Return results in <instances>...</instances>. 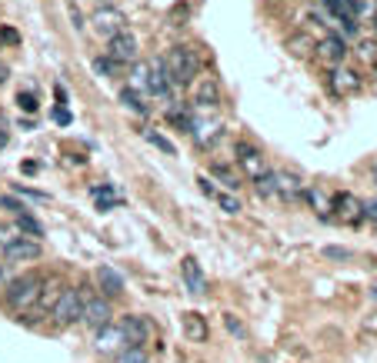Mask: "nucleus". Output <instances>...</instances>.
<instances>
[{
	"mask_svg": "<svg viewBox=\"0 0 377 363\" xmlns=\"http://www.w3.org/2000/svg\"><path fill=\"white\" fill-rule=\"evenodd\" d=\"M17 237H20V233H17L14 224H0V250H3L7 243H14Z\"/></svg>",
	"mask_w": 377,
	"mask_h": 363,
	"instance_id": "f704fd0d",
	"label": "nucleus"
},
{
	"mask_svg": "<svg viewBox=\"0 0 377 363\" xmlns=\"http://www.w3.org/2000/svg\"><path fill=\"white\" fill-rule=\"evenodd\" d=\"M234 160H237V170H241L247 180L254 183V180H264L267 173H271L274 167H271V160L264 157V153L257 150L254 144H247V140H237L234 144Z\"/></svg>",
	"mask_w": 377,
	"mask_h": 363,
	"instance_id": "39448f33",
	"label": "nucleus"
},
{
	"mask_svg": "<svg viewBox=\"0 0 377 363\" xmlns=\"http://www.w3.org/2000/svg\"><path fill=\"white\" fill-rule=\"evenodd\" d=\"M40 287H44V273H20L3 287V300L14 314H31L37 297H40Z\"/></svg>",
	"mask_w": 377,
	"mask_h": 363,
	"instance_id": "7ed1b4c3",
	"label": "nucleus"
},
{
	"mask_svg": "<svg viewBox=\"0 0 377 363\" xmlns=\"http://www.w3.org/2000/svg\"><path fill=\"white\" fill-rule=\"evenodd\" d=\"M314 44H317V37H311L307 31H294L284 40V47L294 54V57H314Z\"/></svg>",
	"mask_w": 377,
	"mask_h": 363,
	"instance_id": "4be33fe9",
	"label": "nucleus"
},
{
	"mask_svg": "<svg viewBox=\"0 0 377 363\" xmlns=\"http://www.w3.org/2000/svg\"><path fill=\"white\" fill-rule=\"evenodd\" d=\"M117 327L124 330V340H127V347H144L147 340H151V323L144 317H137V314H127V317L117 320Z\"/></svg>",
	"mask_w": 377,
	"mask_h": 363,
	"instance_id": "f3484780",
	"label": "nucleus"
},
{
	"mask_svg": "<svg viewBox=\"0 0 377 363\" xmlns=\"http://www.w3.org/2000/svg\"><path fill=\"white\" fill-rule=\"evenodd\" d=\"M187 134L194 137V144L200 150H214L224 137V121L217 117V110H194V121H191Z\"/></svg>",
	"mask_w": 377,
	"mask_h": 363,
	"instance_id": "20e7f679",
	"label": "nucleus"
},
{
	"mask_svg": "<svg viewBox=\"0 0 377 363\" xmlns=\"http://www.w3.org/2000/svg\"><path fill=\"white\" fill-rule=\"evenodd\" d=\"M40 240H34V237H17L14 243H7L3 247V263H31V260H40Z\"/></svg>",
	"mask_w": 377,
	"mask_h": 363,
	"instance_id": "2eb2a0df",
	"label": "nucleus"
},
{
	"mask_svg": "<svg viewBox=\"0 0 377 363\" xmlns=\"http://www.w3.org/2000/svg\"><path fill=\"white\" fill-rule=\"evenodd\" d=\"M64 277H57V273H47L44 277V287H40V297H37V303H34V310L27 314V317H34V320H40V317H47L50 310H54V303L61 300V293H64Z\"/></svg>",
	"mask_w": 377,
	"mask_h": 363,
	"instance_id": "f8f14e48",
	"label": "nucleus"
},
{
	"mask_svg": "<svg viewBox=\"0 0 377 363\" xmlns=\"http://www.w3.org/2000/svg\"><path fill=\"white\" fill-rule=\"evenodd\" d=\"M54 121H57V123H71V114H67V110H57V114H54Z\"/></svg>",
	"mask_w": 377,
	"mask_h": 363,
	"instance_id": "79ce46f5",
	"label": "nucleus"
},
{
	"mask_svg": "<svg viewBox=\"0 0 377 363\" xmlns=\"http://www.w3.org/2000/svg\"><path fill=\"white\" fill-rule=\"evenodd\" d=\"M354 54H357L364 63H377V40H357Z\"/></svg>",
	"mask_w": 377,
	"mask_h": 363,
	"instance_id": "2f4dec72",
	"label": "nucleus"
},
{
	"mask_svg": "<svg viewBox=\"0 0 377 363\" xmlns=\"http://www.w3.org/2000/svg\"><path fill=\"white\" fill-rule=\"evenodd\" d=\"M361 210H364V200L354 197L350 190H337L331 197V217L341 220V224H357L361 220Z\"/></svg>",
	"mask_w": 377,
	"mask_h": 363,
	"instance_id": "ddd939ff",
	"label": "nucleus"
},
{
	"mask_svg": "<svg viewBox=\"0 0 377 363\" xmlns=\"http://www.w3.org/2000/svg\"><path fill=\"white\" fill-rule=\"evenodd\" d=\"M197 183H200V190H204L207 197H217V187H214V180H211V177H200V180H197Z\"/></svg>",
	"mask_w": 377,
	"mask_h": 363,
	"instance_id": "ea45409f",
	"label": "nucleus"
},
{
	"mask_svg": "<svg viewBox=\"0 0 377 363\" xmlns=\"http://www.w3.org/2000/svg\"><path fill=\"white\" fill-rule=\"evenodd\" d=\"M107 57H114L124 70H127L131 63H137V57H140V40H137V33H131L124 27V31H117L114 37H107Z\"/></svg>",
	"mask_w": 377,
	"mask_h": 363,
	"instance_id": "6e6552de",
	"label": "nucleus"
},
{
	"mask_svg": "<svg viewBox=\"0 0 377 363\" xmlns=\"http://www.w3.org/2000/svg\"><path fill=\"white\" fill-rule=\"evenodd\" d=\"M191 107L194 110H217L221 107V84L217 77H197L191 84Z\"/></svg>",
	"mask_w": 377,
	"mask_h": 363,
	"instance_id": "9d476101",
	"label": "nucleus"
},
{
	"mask_svg": "<svg viewBox=\"0 0 377 363\" xmlns=\"http://www.w3.org/2000/svg\"><path fill=\"white\" fill-rule=\"evenodd\" d=\"M77 290H80V297H84V314H80V320H84L94 333L101 330V327H107V323H114V307H110L107 297L94 293L91 284H84V287H77Z\"/></svg>",
	"mask_w": 377,
	"mask_h": 363,
	"instance_id": "423d86ee",
	"label": "nucleus"
},
{
	"mask_svg": "<svg viewBox=\"0 0 377 363\" xmlns=\"http://www.w3.org/2000/svg\"><path fill=\"white\" fill-rule=\"evenodd\" d=\"M211 173H214V177H217L221 183H224L227 190H237V187H241V177H237V173H234L230 167H224V164H211Z\"/></svg>",
	"mask_w": 377,
	"mask_h": 363,
	"instance_id": "cd10ccee",
	"label": "nucleus"
},
{
	"mask_svg": "<svg viewBox=\"0 0 377 363\" xmlns=\"http://www.w3.org/2000/svg\"><path fill=\"white\" fill-rule=\"evenodd\" d=\"M144 137L151 140V144H154V147H157V150L174 153V144H170V140H164V137H161V134H154V130H144Z\"/></svg>",
	"mask_w": 377,
	"mask_h": 363,
	"instance_id": "72a5a7b5",
	"label": "nucleus"
},
{
	"mask_svg": "<svg viewBox=\"0 0 377 363\" xmlns=\"http://www.w3.org/2000/svg\"><path fill=\"white\" fill-rule=\"evenodd\" d=\"M101 3H107V0H101Z\"/></svg>",
	"mask_w": 377,
	"mask_h": 363,
	"instance_id": "a18cd8bd",
	"label": "nucleus"
},
{
	"mask_svg": "<svg viewBox=\"0 0 377 363\" xmlns=\"http://www.w3.org/2000/svg\"><path fill=\"white\" fill-rule=\"evenodd\" d=\"M91 197H94V203H97L101 210H110V207L117 203V190L107 187V183H101V187H91Z\"/></svg>",
	"mask_w": 377,
	"mask_h": 363,
	"instance_id": "393cba45",
	"label": "nucleus"
},
{
	"mask_svg": "<svg viewBox=\"0 0 377 363\" xmlns=\"http://www.w3.org/2000/svg\"><path fill=\"white\" fill-rule=\"evenodd\" d=\"M124 87H131V91L140 93V97H151V63H140V61L131 63Z\"/></svg>",
	"mask_w": 377,
	"mask_h": 363,
	"instance_id": "aec40b11",
	"label": "nucleus"
},
{
	"mask_svg": "<svg viewBox=\"0 0 377 363\" xmlns=\"http://www.w3.org/2000/svg\"><path fill=\"white\" fill-rule=\"evenodd\" d=\"M114 360L117 363H151V357H147V350L144 347H127V350H121Z\"/></svg>",
	"mask_w": 377,
	"mask_h": 363,
	"instance_id": "7c9ffc66",
	"label": "nucleus"
},
{
	"mask_svg": "<svg viewBox=\"0 0 377 363\" xmlns=\"http://www.w3.org/2000/svg\"><path fill=\"white\" fill-rule=\"evenodd\" d=\"M254 190L267 200H281V203H297L304 194V180L290 170H271L264 180H254Z\"/></svg>",
	"mask_w": 377,
	"mask_h": 363,
	"instance_id": "f257e3e1",
	"label": "nucleus"
},
{
	"mask_svg": "<svg viewBox=\"0 0 377 363\" xmlns=\"http://www.w3.org/2000/svg\"><path fill=\"white\" fill-rule=\"evenodd\" d=\"M347 54H350V50H347V40H344V37H341L337 31H327L324 37H317L314 57L324 63L327 70H331V67H337V63H344Z\"/></svg>",
	"mask_w": 377,
	"mask_h": 363,
	"instance_id": "1a4fd4ad",
	"label": "nucleus"
},
{
	"mask_svg": "<svg viewBox=\"0 0 377 363\" xmlns=\"http://www.w3.org/2000/svg\"><path fill=\"white\" fill-rule=\"evenodd\" d=\"M327 91L334 97H354V93L361 91V74L354 70V67H344V63H337L327 70Z\"/></svg>",
	"mask_w": 377,
	"mask_h": 363,
	"instance_id": "9b49d317",
	"label": "nucleus"
},
{
	"mask_svg": "<svg viewBox=\"0 0 377 363\" xmlns=\"http://www.w3.org/2000/svg\"><path fill=\"white\" fill-rule=\"evenodd\" d=\"M164 63H167V74H170V80H174L177 91H181V87H191L197 77H200V57H197V50H191L187 44L167 47Z\"/></svg>",
	"mask_w": 377,
	"mask_h": 363,
	"instance_id": "f03ea898",
	"label": "nucleus"
},
{
	"mask_svg": "<svg viewBox=\"0 0 377 363\" xmlns=\"http://www.w3.org/2000/svg\"><path fill=\"white\" fill-rule=\"evenodd\" d=\"M227 327H230V333H237V337H244V327H241V323H237L234 317H227Z\"/></svg>",
	"mask_w": 377,
	"mask_h": 363,
	"instance_id": "a19ab883",
	"label": "nucleus"
},
{
	"mask_svg": "<svg viewBox=\"0 0 377 363\" xmlns=\"http://www.w3.org/2000/svg\"><path fill=\"white\" fill-rule=\"evenodd\" d=\"M94 70H97L101 77H117V74H124L121 63L114 61V57H107V54H97V57H94Z\"/></svg>",
	"mask_w": 377,
	"mask_h": 363,
	"instance_id": "bb28decb",
	"label": "nucleus"
},
{
	"mask_svg": "<svg viewBox=\"0 0 377 363\" xmlns=\"http://www.w3.org/2000/svg\"><path fill=\"white\" fill-rule=\"evenodd\" d=\"M14 227H17V233L24 230L27 237H37V240L44 237V224H40V220H37L34 213H27V210H24V213H17V217H14Z\"/></svg>",
	"mask_w": 377,
	"mask_h": 363,
	"instance_id": "b1692460",
	"label": "nucleus"
},
{
	"mask_svg": "<svg viewBox=\"0 0 377 363\" xmlns=\"http://www.w3.org/2000/svg\"><path fill=\"white\" fill-rule=\"evenodd\" d=\"M181 277H184V287H187V293H207V277H204V270H200V263H197L194 257H184L181 260Z\"/></svg>",
	"mask_w": 377,
	"mask_h": 363,
	"instance_id": "6ab92c4d",
	"label": "nucleus"
},
{
	"mask_svg": "<svg viewBox=\"0 0 377 363\" xmlns=\"http://www.w3.org/2000/svg\"><path fill=\"white\" fill-rule=\"evenodd\" d=\"M7 80V63H0V84Z\"/></svg>",
	"mask_w": 377,
	"mask_h": 363,
	"instance_id": "37998d69",
	"label": "nucleus"
},
{
	"mask_svg": "<svg viewBox=\"0 0 377 363\" xmlns=\"http://www.w3.org/2000/svg\"><path fill=\"white\" fill-rule=\"evenodd\" d=\"M374 183H377V167H374Z\"/></svg>",
	"mask_w": 377,
	"mask_h": 363,
	"instance_id": "c03bdc74",
	"label": "nucleus"
},
{
	"mask_svg": "<svg viewBox=\"0 0 377 363\" xmlns=\"http://www.w3.org/2000/svg\"><path fill=\"white\" fill-rule=\"evenodd\" d=\"M184 330H187L191 340H207V323L197 317V314H187V317H184Z\"/></svg>",
	"mask_w": 377,
	"mask_h": 363,
	"instance_id": "c85d7f7f",
	"label": "nucleus"
},
{
	"mask_svg": "<svg viewBox=\"0 0 377 363\" xmlns=\"http://www.w3.org/2000/svg\"><path fill=\"white\" fill-rule=\"evenodd\" d=\"M0 207H3V210H10L14 217H17V213H24V210H27V207H24V203H20L17 197H0Z\"/></svg>",
	"mask_w": 377,
	"mask_h": 363,
	"instance_id": "c9c22d12",
	"label": "nucleus"
},
{
	"mask_svg": "<svg viewBox=\"0 0 377 363\" xmlns=\"http://www.w3.org/2000/svg\"><path fill=\"white\" fill-rule=\"evenodd\" d=\"M37 104H40V100H37V93H34V91H20V93H17V107H20L24 114H37Z\"/></svg>",
	"mask_w": 377,
	"mask_h": 363,
	"instance_id": "473e14b6",
	"label": "nucleus"
},
{
	"mask_svg": "<svg viewBox=\"0 0 377 363\" xmlns=\"http://www.w3.org/2000/svg\"><path fill=\"white\" fill-rule=\"evenodd\" d=\"M94 284H97L94 290H101V297H107V300L124 293V277L114 270V267H107V263H101V267L94 270Z\"/></svg>",
	"mask_w": 377,
	"mask_h": 363,
	"instance_id": "a211bd4d",
	"label": "nucleus"
},
{
	"mask_svg": "<svg viewBox=\"0 0 377 363\" xmlns=\"http://www.w3.org/2000/svg\"><path fill=\"white\" fill-rule=\"evenodd\" d=\"M80 314H84V297H80V290H77V287H64L61 300L54 303V310H50L54 323H57L61 330H67V327L80 323Z\"/></svg>",
	"mask_w": 377,
	"mask_h": 363,
	"instance_id": "0eeeda50",
	"label": "nucleus"
},
{
	"mask_svg": "<svg viewBox=\"0 0 377 363\" xmlns=\"http://www.w3.org/2000/svg\"><path fill=\"white\" fill-rule=\"evenodd\" d=\"M301 200L317 213V217H331V194H324L317 183H307V187H304Z\"/></svg>",
	"mask_w": 377,
	"mask_h": 363,
	"instance_id": "412c9836",
	"label": "nucleus"
},
{
	"mask_svg": "<svg viewBox=\"0 0 377 363\" xmlns=\"http://www.w3.org/2000/svg\"><path fill=\"white\" fill-rule=\"evenodd\" d=\"M361 217H367V220H371V224H377V200H367V203H364Z\"/></svg>",
	"mask_w": 377,
	"mask_h": 363,
	"instance_id": "58836bf2",
	"label": "nucleus"
},
{
	"mask_svg": "<svg viewBox=\"0 0 377 363\" xmlns=\"http://www.w3.org/2000/svg\"><path fill=\"white\" fill-rule=\"evenodd\" d=\"M91 31L101 33V37H114L117 31H124V14L110 3H101L91 14Z\"/></svg>",
	"mask_w": 377,
	"mask_h": 363,
	"instance_id": "4468645a",
	"label": "nucleus"
},
{
	"mask_svg": "<svg viewBox=\"0 0 377 363\" xmlns=\"http://www.w3.org/2000/svg\"><path fill=\"white\" fill-rule=\"evenodd\" d=\"M324 257L327 260H350V250H344V247H327Z\"/></svg>",
	"mask_w": 377,
	"mask_h": 363,
	"instance_id": "4c0bfd02",
	"label": "nucleus"
},
{
	"mask_svg": "<svg viewBox=\"0 0 377 363\" xmlns=\"http://www.w3.org/2000/svg\"><path fill=\"white\" fill-rule=\"evenodd\" d=\"M94 350L101 353V357H117L121 350H127V340H124V330L117 323H107L101 330L94 333Z\"/></svg>",
	"mask_w": 377,
	"mask_h": 363,
	"instance_id": "dca6fc26",
	"label": "nucleus"
},
{
	"mask_svg": "<svg viewBox=\"0 0 377 363\" xmlns=\"http://www.w3.org/2000/svg\"><path fill=\"white\" fill-rule=\"evenodd\" d=\"M217 203H221V210L224 213H241L244 207H241V197H234V190H217Z\"/></svg>",
	"mask_w": 377,
	"mask_h": 363,
	"instance_id": "c756f323",
	"label": "nucleus"
},
{
	"mask_svg": "<svg viewBox=\"0 0 377 363\" xmlns=\"http://www.w3.org/2000/svg\"><path fill=\"white\" fill-rule=\"evenodd\" d=\"M121 104L127 107V110H134V114H140V117H147L151 114V104H147V97H140V93H134L131 87H121Z\"/></svg>",
	"mask_w": 377,
	"mask_h": 363,
	"instance_id": "5701e85b",
	"label": "nucleus"
},
{
	"mask_svg": "<svg viewBox=\"0 0 377 363\" xmlns=\"http://www.w3.org/2000/svg\"><path fill=\"white\" fill-rule=\"evenodd\" d=\"M347 3H350V10L361 24H371L377 17V0H347Z\"/></svg>",
	"mask_w": 377,
	"mask_h": 363,
	"instance_id": "a878e982",
	"label": "nucleus"
},
{
	"mask_svg": "<svg viewBox=\"0 0 377 363\" xmlns=\"http://www.w3.org/2000/svg\"><path fill=\"white\" fill-rule=\"evenodd\" d=\"M20 197H27V200H37V203H44L47 200V194H40V190H31V187H14Z\"/></svg>",
	"mask_w": 377,
	"mask_h": 363,
	"instance_id": "e433bc0d",
	"label": "nucleus"
}]
</instances>
